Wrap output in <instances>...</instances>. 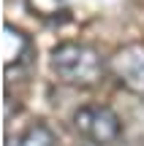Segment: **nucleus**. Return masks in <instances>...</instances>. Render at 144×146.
Here are the masks:
<instances>
[{
	"mask_svg": "<svg viewBox=\"0 0 144 146\" xmlns=\"http://www.w3.org/2000/svg\"><path fill=\"white\" fill-rule=\"evenodd\" d=\"M49 68L57 76V81L76 89H90L98 87L109 73V60H103L101 52L90 43L63 41L49 54Z\"/></svg>",
	"mask_w": 144,
	"mask_h": 146,
	"instance_id": "nucleus-1",
	"label": "nucleus"
},
{
	"mask_svg": "<svg viewBox=\"0 0 144 146\" xmlns=\"http://www.w3.org/2000/svg\"><path fill=\"white\" fill-rule=\"evenodd\" d=\"M71 127L90 146H114L123 138V119L103 103H84L71 114Z\"/></svg>",
	"mask_w": 144,
	"mask_h": 146,
	"instance_id": "nucleus-2",
	"label": "nucleus"
},
{
	"mask_svg": "<svg viewBox=\"0 0 144 146\" xmlns=\"http://www.w3.org/2000/svg\"><path fill=\"white\" fill-rule=\"evenodd\" d=\"M109 73L123 89L144 98V41H131L114 49V54L109 57Z\"/></svg>",
	"mask_w": 144,
	"mask_h": 146,
	"instance_id": "nucleus-3",
	"label": "nucleus"
},
{
	"mask_svg": "<svg viewBox=\"0 0 144 146\" xmlns=\"http://www.w3.org/2000/svg\"><path fill=\"white\" fill-rule=\"evenodd\" d=\"M5 43H8V49H5V70L19 68V65H25L30 60L33 41L22 30H16L14 25H5Z\"/></svg>",
	"mask_w": 144,
	"mask_h": 146,
	"instance_id": "nucleus-4",
	"label": "nucleus"
},
{
	"mask_svg": "<svg viewBox=\"0 0 144 146\" xmlns=\"http://www.w3.org/2000/svg\"><path fill=\"white\" fill-rule=\"evenodd\" d=\"M8 146H57V135L52 133L49 125L33 122V125H27L19 135L8 138Z\"/></svg>",
	"mask_w": 144,
	"mask_h": 146,
	"instance_id": "nucleus-5",
	"label": "nucleus"
},
{
	"mask_svg": "<svg viewBox=\"0 0 144 146\" xmlns=\"http://www.w3.org/2000/svg\"><path fill=\"white\" fill-rule=\"evenodd\" d=\"M30 11H35L38 16H60L65 11V0H27Z\"/></svg>",
	"mask_w": 144,
	"mask_h": 146,
	"instance_id": "nucleus-6",
	"label": "nucleus"
}]
</instances>
